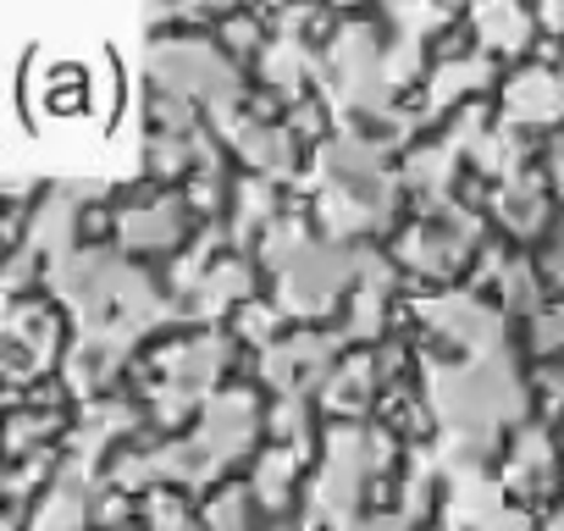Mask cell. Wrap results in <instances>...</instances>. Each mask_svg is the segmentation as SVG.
I'll list each match as a JSON object with an SVG mask.
<instances>
[{
	"label": "cell",
	"instance_id": "1",
	"mask_svg": "<svg viewBox=\"0 0 564 531\" xmlns=\"http://www.w3.org/2000/svg\"><path fill=\"white\" fill-rule=\"evenodd\" d=\"M338 333H294L260 355V377L282 393V399H311L316 388L333 382L338 371Z\"/></svg>",
	"mask_w": 564,
	"mask_h": 531
},
{
	"label": "cell",
	"instance_id": "2",
	"mask_svg": "<svg viewBox=\"0 0 564 531\" xmlns=\"http://www.w3.org/2000/svg\"><path fill=\"white\" fill-rule=\"evenodd\" d=\"M421 316H426V327H432L443 344L465 349V360H498V355H503V311L481 305L476 294L426 300Z\"/></svg>",
	"mask_w": 564,
	"mask_h": 531
},
{
	"label": "cell",
	"instance_id": "3",
	"mask_svg": "<svg viewBox=\"0 0 564 531\" xmlns=\"http://www.w3.org/2000/svg\"><path fill=\"white\" fill-rule=\"evenodd\" d=\"M117 238H122V249H139V254L183 249V238H188V199H177V194L139 199L133 210L117 216Z\"/></svg>",
	"mask_w": 564,
	"mask_h": 531
},
{
	"label": "cell",
	"instance_id": "4",
	"mask_svg": "<svg viewBox=\"0 0 564 531\" xmlns=\"http://www.w3.org/2000/svg\"><path fill=\"white\" fill-rule=\"evenodd\" d=\"M503 117H509V128H553V122H564V73L520 67L503 84Z\"/></svg>",
	"mask_w": 564,
	"mask_h": 531
},
{
	"label": "cell",
	"instance_id": "5",
	"mask_svg": "<svg viewBox=\"0 0 564 531\" xmlns=\"http://www.w3.org/2000/svg\"><path fill=\"white\" fill-rule=\"evenodd\" d=\"M553 476H558V448L547 443L542 426H520V437L509 448V487L520 498H542V492H553Z\"/></svg>",
	"mask_w": 564,
	"mask_h": 531
},
{
	"label": "cell",
	"instance_id": "6",
	"mask_svg": "<svg viewBox=\"0 0 564 531\" xmlns=\"http://www.w3.org/2000/svg\"><path fill=\"white\" fill-rule=\"evenodd\" d=\"M56 344H62V322H56L51 305H18L12 311V366H18V377H23L29 360L51 366Z\"/></svg>",
	"mask_w": 564,
	"mask_h": 531
},
{
	"label": "cell",
	"instance_id": "7",
	"mask_svg": "<svg viewBox=\"0 0 564 531\" xmlns=\"http://www.w3.org/2000/svg\"><path fill=\"white\" fill-rule=\"evenodd\" d=\"M377 388H382V366H377L371 355H355V360H344V366L333 371V382L322 388V404L338 410V415H360V410L377 399Z\"/></svg>",
	"mask_w": 564,
	"mask_h": 531
},
{
	"label": "cell",
	"instance_id": "8",
	"mask_svg": "<svg viewBox=\"0 0 564 531\" xmlns=\"http://www.w3.org/2000/svg\"><path fill=\"white\" fill-rule=\"evenodd\" d=\"M260 514L265 503L254 487H221L205 509V531H260Z\"/></svg>",
	"mask_w": 564,
	"mask_h": 531
},
{
	"label": "cell",
	"instance_id": "9",
	"mask_svg": "<svg viewBox=\"0 0 564 531\" xmlns=\"http://www.w3.org/2000/svg\"><path fill=\"white\" fill-rule=\"evenodd\" d=\"M476 29H481V56H487V51L514 56V51L531 40L536 18H525V12H514V7H487V12H476Z\"/></svg>",
	"mask_w": 564,
	"mask_h": 531
},
{
	"label": "cell",
	"instance_id": "10",
	"mask_svg": "<svg viewBox=\"0 0 564 531\" xmlns=\"http://www.w3.org/2000/svg\"><path fill=\"white\" fill-rule=\"evenodd\" d=\"M547 183L564 194V144H558V150H553V161H547Z\"/></svg>",
	"mask_w": 564,
	"mask_h": 531
},
{
	"label": "cell",
	"instance_id": "11",
	"mask_svg": "<svg viewBox=\"0 0 564 531\" xmlns=\"http://www.w3.org/2000/svg\"><path fill=\"white\" fill-rule=\"evenodd\" d=\"M558 73H564V67H558Z\"/></svg>",
	"mask_w": 564,
	"mask_h": 531
}]
</instances>
